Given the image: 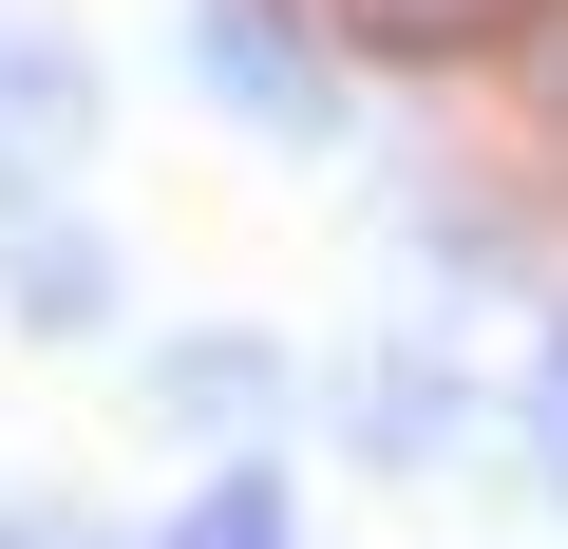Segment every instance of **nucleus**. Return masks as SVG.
<instances>
[{
    "label": "nucleus",
    "instance_id": "nucleus-1",
    "mask_svg": "<svg viewBox=\"0 0 568 549\" xmlns=\"http://www.w3.org/2000/svg\"><path fill=\"white\" fill-rule=\"evenodd\" d=\"M77 152H95V58L58 20H0V190H39Z\"/></svg>",
    "mask_w": 568,
    "mask_h": 549
},
{
    "label": "nucleus",
    "instance_id": "nucleus-2",
    "mask_svg": "<svg viewBox=\"0 0 568 549\" xmlns=\"http://www.w3.org/2000/svg\"><path fill=\"white\" fill-rule=\"evenodd\" d=\"M190 58H209V95H227V114H265V133H304V114H323L304 39H284V0H190Z\"/></svg>",
    "mask_w": 568,
    "mask_h": 549
},
{
    "label": "nucleus",
    "instance_id": "nucleus-3",
    "mask_svg": "<svg viewBox=\"0 0 568 549\" xmlns=\"http://www.w3.org/2000/svg\"><path fill=\"white\" fill-rule=\"evenodd\" d=\"M20 304H39V323H95V304H114L95 227H20Z\"/></svg>",
    "mask_w": 568,
    "mask_h": 549
},
{
    "label": "nucleus",
    "instance_id": "nucleus-4",
    "mask_svg": "<svg viewBox=\"0 0 568 549\" xmlns=\"http://www.w3.org/2000/svg\"><path fill=\"white\" fill-rule=\"evenodd\" d=\"M171 549H284V492H265V474H209V511H190Z\"/></svg>",
    "mask_w": 568,
    "mask_h": 549
},
{
    "label": "nucleus",
    "instance_id": "nucleus-5",
    "mask_svg": "<svg viewBox=\"0 0 568 549\" xmlns=\"http://www.w3.org/2000/svg\"><path fill=\"white\" fill-rule=\"evenodd\" d=\"M549 436H568V360H549Z\"/></svg>",
    "mask_w": 568,
    "mask_h": 549
},
{
    "label": "nucleus",
    "instance_id": "nucleus-6",
    "mask_svg": "<svg viewBox=\"0 0 568 549\" xmlns=\"http://www.w3.org/2000/svg\"><path fill=\"white\" fill-rule=\"evenodd\" d=\"M0 549H20V530H0ZM39 549H58V530H39Z\"/></svg>",
    "mask_w": 568,
    "mask_h": 549
}]
</instances>
